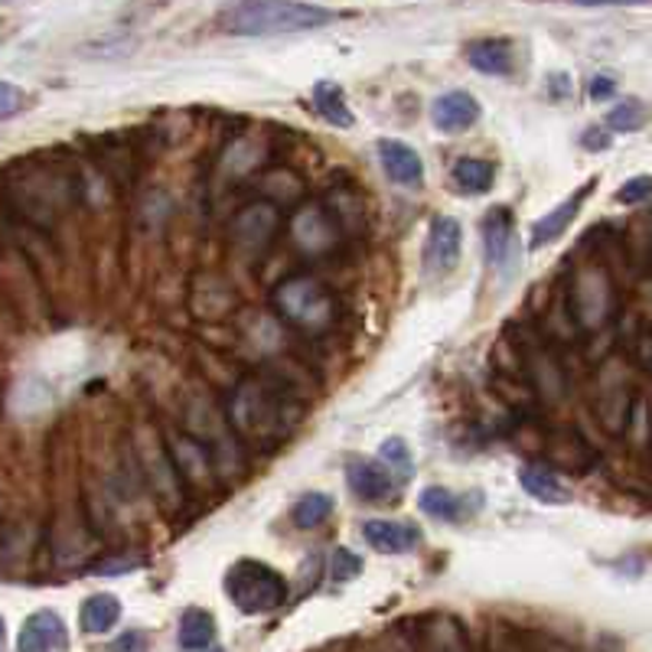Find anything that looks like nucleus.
I'll return each mask as SVG.
<instances>
[{
  "instance_id": "1",
  "label": "nucleus",
  "mask_w": 652,
  "mask_h": 652,
  "mask_svg": "<svg viewBox=\"0 0 652 652\" xmlns=\"http://www.w3.org/2000/svg\"><path fill=\"white\" fill-rule=\"evenodd\" d=\"M297 418L300 408H294V392L277 376H248L228 395V422L254 450H274Z\"/></svg>"
},
{
  "instance_id": "2",
  "label": "nucleus",
  "mask_w": 652,
  "mask_h": 652,
  "mask_svg": "<svg viewBox=\"0 0 652 652\" xmlns=\"http://www.w3.org/2000/svg\"><path fill=\"white\" fill-rule=\"evenodd\" d=\"M336 13L300 0H232L218 13V26L232 36H277L304 33L333 23Z\"/></svg>"
},
{
  "instance_id": "3",
  "label": "nucleus",
  "mask_w": 652,
  "mask_h": 652,
  "mask_svg": "<svg viewBox=\"0 0 652 652\" xmlns=\"http://www.w3.org/2000/svg\"><path fill=\"white\" fill-rule=\"evenodd\" d=\"M274 310L281 313V320H287L291 327L304 330V333H323L336 323V294L317 281L313 274H294L287 277L277 291H274Z\"/></svg>"
},
{
  "instance_id": "4",
  "label": "nucleus",
  "mask_w": 652,
  "mask_h": 652,
  "mask_svg": "<svg viewBox=\"0 0 652 652\" xmlns=\"http://www.w3.org/2000/svg\"><path fill=\"white\" fill-rule=\"evenodd\" d=\"M225 594L241 614L261 617V614H271L281 604H287V581L271 565L241 558L225 574Z\"/></svg>"
},
{
  "instance_id": "5",
  "label": "nucleus",
  "mask_w": 652,
  "mask_h": 652,
  "mask_svg": "<svg viewBox=\"0 0 652 652\" xmlns=\"http://www.w3.org/2000/svg\"><path fill=\"white\" fill-rule=\"evenodd\" d=\"M483 248L489 268L502 271L506 277L519 268V238H515V218L506 206H493L483 218Z\"/></svg>"
},
{
  "instance_id": "6",
  "label": "nucleus",
  "mask_w": 652,
  "mask_h": 652,
  "mask_svg": "<svg viewBox=\"0 0 652 652\" xmlns=\"http://www.w3.org/2000/svg\"><path fill=\"white\" fill-rule=\"evenodd\" d=\"M277 228H281V210L274 203L261 200V203L245 206L235 216V222H232V238H235L238 248L258 254V251H264L271 245V238L277 235Z\"/></svg>"
},
{
  "instance_id": "7",
  "label": "nucleus",
  "mask_w": 652,
  "mask_h": 652,
  "mask_svg": "<svg viewBox=\"0 0 652 652\" xmlns=\"http://www.w3.org/2000/svg\"><path fill=\"white\" fill-rule=\"evenodd\" d=\"M167 453H170V463H174L180 483H187L190 489L213 486V473H216L213 447H206L203 440H193V437H174Z\"/></svg>"
},
{
  "instance_id": "8",
  "label": "nucleus",
  "mask_w": 652,
  "mask_h": 652,
  "mask_svg": "<svg viewBox=\"0 0 652 652\" xmlns=\"http://www.w3.org/2000/svg\"><path fill=\"white\" fill-rule=\"evenodd\" d=\"M346 483L363 502H395V496H399L395 473L386 463H372V460L353 457L346 463Z\"/></svg>"
},
{
  "instance_id": "9",
  "label": "nucleus",
  "mask_w": 652,
  "mask_h": 652,
  "mask_svg": "<svg viewBox=\"0 0 652 652\" xmlns=\"http://www.w3.org/2000/svg\"><path fill=\"white\" fill-rule=\"evenodd\" d=\"M463 251V228L453 216H437L425 241V268L428 274H447L457 268Z\"/></svg>"
},
{
  "instance_id": "10",
  "label": "nucleus",
  "mask_w": 652,
  "mask_h": 652,
  "mask_svg": "<svg viewBox=\"0 0 652 652\" xmlns=\"http://www.w3.org/2000/svg\"><path fill=\"white\" fill-rule=\"evenodd\" d=\"M20 652H62L69 650V630L66 620L52 610H36L23 620V630L16 637Z\"/></svg>"
},
{
  "instance_id": "11",
  "label": "nucleus",
  "mask_w": 652,
  "mask_h": 652,
  "mask_svg": "<svg viewBox=\"0 0 652 652\" xmlns=\"http://www.w3.org/2000/svg\"><path fill=\"white\" fill-rule=\"evenodd\" d=\"M379 161H382V170L389 174V180H395L399 187L418 190L425 183V161L412 144H405L399 138H382Z\"/></svg>"
},
{
  "instance_id": "12",
  "label": "nucleus",
  "mask_w": 652,
  "mask_h": 652,
  "mask_svg": "<svg viewBox=\"0 0 652 652\" xmlns=\"http://www.w3.org/2000/svg\"><path fill=\"white\" fill-rule=\"evenodd\" d=\"M479 115H483L479 102L470 92H460V88L437 95L435 105H431V125L440 134H463L479 121Z\"/></svg>"
},
{
  "instance_id": "13",
  "label": "nucleus",
  "mask_w": 652,
  "mask_h": 652,
  "mask_svg": "<svg viewBox=\"0 0 652 652\" xmlns=\"http://www.w3.org/2000/svg\"><path fill=\"white\" fill-rule=\"evenodd\" d=\"M363 538L379 555H408L422 545V529L412 522L369 519V522H363Z\"/></svg>"
},
{
  "instance_id": "14",
  "label": "nucleus",
  "mask_w": 652,
  "mask_h": 652,
  "mask_svg": "<svg viewBox=\"0 0 652 652\" xmlns=\"http://www.w3.org/2000/svg\"><path fill=\"white\" fill-rule=\"evenodd\" d=\"M594 187H597V180H591L588 187H581V193L568 197V200L558 203L548 216L538 218V222L532 225V241H529V248H532V251H542V248H548L552 241H558V238L571 228V222L578 218L581 206H584L588 197L594 193Z\"/></svg>"
},
{
  "instance_id": "15",
  "label": "nucleus",
  "mask_w": 652,
  "mask_h": 652,
  "mask_svg": "<svg viewBox=\"0 0 652 652\" xmlns=\"http://www.w3.org/2000/svg\"><path fill=\"white\" fill-rule=\"evenodd\" d=\"M519 483H522V489H525L532 499H538V502H545V506H568V502H574V489L558 476L555 466L522 463V466H519Z\"/></svg>"
},
{
  "instance_id": "16",
  "label": "nucleus",
  "mask_w": 652,
  "mask_h": 652,
  "mask_svg": "<svg viewBox=\"0 0 652 652\" xmlns=\"http://www.w3.org/2000/svg\"><path fill=\"white\" fill-rule=\"evenodd\" d=\"M483 493H473V496H460L447 486H425L422 496H418V506L425 515L440 519V522H463L466 515H473L483 502Z\"/></svg>"
},
{
  "instance_id": "17",
  "label": "nucleus",
  "mask_w": 652,
  "mask_h": 652,
  "mask_svg": "<svg viewBox=\"0 0 652 652\" xmlns=\"http://www.w3.org/2000/svg\"><path fill=\"white\" fill-rule=\"evenodd\" d=\"M466 62L483 72V75H512L515 69V49L509 39L499 36H486V39H473L466 46Z\"/></svg>"
},
{
  "instance_id": "18",
  "label": "nucleus",
  "mask_w": 652,
  "mask_h": 652,
  "mask_svg": "<svg viewBox=\"0 0 652 652\" xmlns=\"http://www.w3.org/2000/svg\"><path fill=\"white\" fill-rule=\"evenodd\" d=\"M336 222L327 213V206H307L304 213L294 218V238L297 245H304L307 251H327L336 245Z\"/></svg>"
},
{
  "instance_id": "19",
  "label": "nucleus",
  "mask_w": 652,
  "mask_h": 652,
  "mask_svg": "<svg viewBox=\"0 0 652 652\" xmlns=\"http://www.w3.org/2000/svg\"><path fill=\"white\" fill-rule=\"evenodd\" d=\"M313 108H317V115H320L327 125H333V128H353V125H356V115H353V108H349V98H346L343 85L333 82V79H320V82L313 85Z\"/></svg>"
},
{
  "instance_id": "20",
  "label": "nucleus",
  "mask_w": 652,
  "mask_h": 652,
  "mask_svg": "<svg viewBox=\"0 0 652 652\" xmlns=\"http://www.w3.org/2000/svg\"><path fill=\"white\" fill-rule=\"evenodd\" d=\"M180 647L183 650H216V617L203 607H187L180 614Z\"/></svg>"
},
{
  "instance_id": "21",
  "label": "nucleus",
  "mask_w": 652,
  "mask_h": 652,
  "mask_svg": "<svg viewBox=\"0 0 652 652\" xmlns=\"http://www.w3.org/2000/svg\"><path fill=\"white\" fill-rule=\"evenodd\" d=\"M453 183L460 193L466 197H479V193H489L493 183H496V164L493 161H483V157H460L453 164Z\"/></svg>"
},
{
  "instance_id": "22",
  "label": "nucleus",
  "mask_w": 652,
  "mask_h": 652,
  "mask_svg": "<svg viewBox=\"0 0 652 652\" xmlns=\"http://www.w3.org/2000/svg\"><path fill=\"white\" fill-rule=\"evenodd\" d=\"M121 620V601L115 594H92L82 607H79V624L85 633L98 637L108 633L115 624Z\"/></svg>"
},
{
  "instance_id": "23",
  "label": "nucleus",
  "mask_w": 652,
  "mask_h": 652,
  "mask_svg": "<svg viewBox=\"0 0 652 652\" xmlns=\"http://www.w3.org/2000/svg\"><path fill=\"white\" fill-rule=\"evenodd\" d=\"M291 515H294L297 529H317V525H323L333 515V496H327V493H307V496H300L294 502Z\"/></svg>"
},
{
  "instance_id": "24",
  "label": "nucleus",
  "mask_w": 652,
  "mask_h": 652,
  "mask_svg": "<svg viewBox=\"0 0 652 652\" xmlns=\"http://www.w3.org/2000/svg\"><path fill=\"white\" fill-rule=\"evenodd\" d=\"M643 125H647V102H640V98L620 102L617 108L607 111V128L610 131L627 134V131H640Z\"/></svg>"
},
{
  "instance_id": "25",
  "label": "nucleus",
  "mask_w": 652,
  "mask_h": 652,
  "mask_svg": "<svg viewBox=\"0 0 652 652\" xmlns=\"http://www.w3.org/2000/svg\"><path fill=\"white\" fill-rule=\"evenodd\" d=\"M382 463H386L392 473H399V479L405 483V479L412 476V453H408V443H405L402 437H389V440L382 443Z\"/></svg>"
},
{
  "instance_id": "26",
  "label": "nucleus",
  "mask_w": 652,
  "mask_h": 652,
  "mask_svg": "<svg viewBox=\"0 0 652 652\" xmlns=\"http://www.w3.org/2000/svg\"><path fill=\"white\" fill-rule=\"evenodd\" d=\"M359 574H363V558L349 548H336L333 561H330V578L333 581H353Z\"/></svg>"
},
{
  "instance_id": "27",
  "label": "nucleus",
  "mask_w": 652,
  "mask_h": 652,
  "mask_svg": "<svg viewBox=\"0 0 652 652\" xmlns=\"http://www.w3.org/2000/svg\"><path fill=\"white\" fill-rule=\"evenodd\" d=\"M26 108V92L16 88L13 82H0V121L16 118Z\"/></svg>"
},
{
  "instance_id": "28",
  "label": "nucleus",
  "mask_w": 652,
  "mask_h": 652,
  "mask_svg": "<svg viewBox=\"0 0 652 652\" xmlns=\"http://www.w3.org/2000/svg\"><path fill=\"white\" fill-rule=\"evenodd\" d=\"M650 200V177H633L617 190V203L624 206H643Z\"/></svg>"
},
{
  "instance_id": "29",
  "label": "nucleus",
  "mask_w": 652,
  "mask_h": 652,
  "mask_svg": "<svg viewBox=\"0 0 652 652\" xmlns=\"http://www.w3.org/2000/svg\"><path fill=\"white\" fill-rule=\"evenodd\" d=\"M588 95H591V102H610L617 95V79L614 75H594Z\"/></svg>"
},
{
  "instance_id": "30",
  "label": "nucleus",
  "mask_w": 652,
  "mask_h": 652,
  "mask_svg": "<svg viewBox=\"0 0 652 652\" xmlns=\"http://www.w3.org/2000/svg\"><path fill=\"white\" fill-rule=\"evenodd\" d=\"M581 144H584L588 151H607V147H610V138H607L604 128H588L584 138H581Z\"/></svg>"
},
{
  "instance_id": "31",
  "label": "nucleus",
  "mask_w": 652,
  "mask_h": 652,
  "mask_svg": "<svg viewBox=\"0 0 652 652\" xmlns=\"http://www.w3.org/2000/svg\"><path fill=\"white\" fill-rule=\"evenodd\" d=\"M144 561L141 558H121V561H105V565H98L95 568V574H121V571H134V568H141Z\"/></svg>"
},
{
  "instance_id": "32",
  "label": "nucleus",
  "mask_w": 652,
  "mask_h": 652,
  "mask_svg": "<svg viewBox=\"0 0 652 652\" xmlns=\"http://www.w3.org/2000/svg\"><path fill=\"white\" fill-rule=\"evenodd\" d=\"M111 650H147V637H141V633H128V637L115 640V643H111Z\"/></svg>"
},
{
  "instance_id": "33",
  "label": "nucleus",
  "mask_w": 652,
  "mask_h": 652,
  "mask_svg": "<svg viewBox=\"0 0 652 652\" xmlns=\"http://www.w3.org/2000/svg\"><path fill=\"white\" fill-rule=\"evenodd\" d=\"M581 7H647L650 0H571Z\"/></svg>"
},
{
  "instance_id": "34",
  "label": "nucleus",
  "mask_w": 652,
  "mask_h": 652,
  "mask_svg": "<svg viewBox=\"0 0 652 652\" xmlns=\"http://www.w3.org/2000/svg\"><path fill=\"white\" fill-rule=\"evenodd\" d=\"M7 647V624H3V617H0V650Z\"/></svg>"
}]
</instances>
